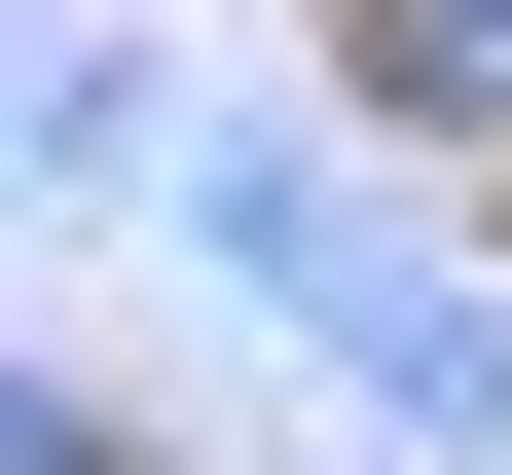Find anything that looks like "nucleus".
<instances>
[{
    "label": "nucleus",
    "mask_w": 512,
    "mask_h": 475,
    "mask_svg": "<svg viewBox=\"0 0 512 475\" xmlns=\"http://www.w3.org/2000/svg\"><path fill=\"white\" fill-rule=\"evenodd\" d=\"M366 110H512V0H366Z\"/></svg>",
    "instance_id": "2"
},
{
    "label": "nucleus",
    "mask_w": 512,
    "mask_h": 475,
    "mask_svg": "<svg viewBox=\"0 0 512 475\" xmlns=\"http://www.w3.org/2000/svg\"><path fill=\"white\" fill-rule=\"evenodd\" d=\"M220 256H256L293 329H330V366L403 402V439H512V293H439V256H366L330 183H256V147H220Z\"/></svg>",
    "instance_id": "1"
}]
</instances>
